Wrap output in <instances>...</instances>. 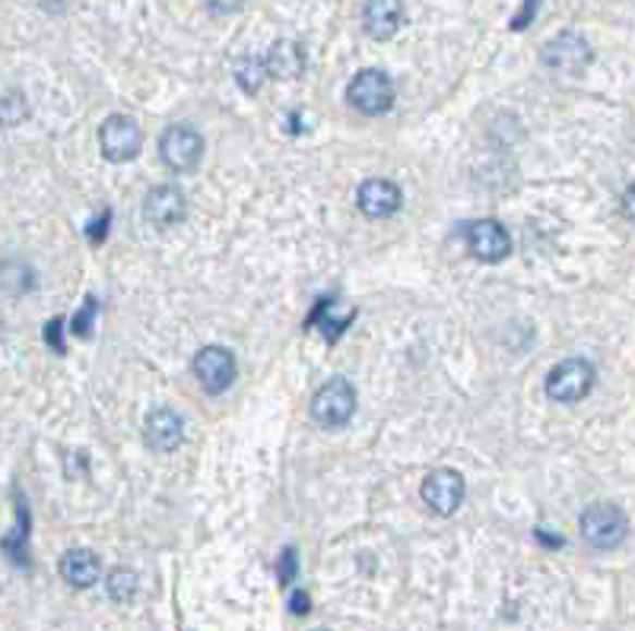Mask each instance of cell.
Masks as SVG:
<instances>
[{"mask_svg":"<svg viewBox=\"0 0 635 631\" xmlns=\"http://www.w3.org/2000/svg\"><path fill=\"white\" fill-rule=\"evenodd\" d=\"M356 412V391L346 378H331L312 397V416L321 429H340Z\"/></svg>","mask_w":635,"mask_h":631,"instance_id":"obj_1","label":"cell"},{"mask_svg":"<svg viewBox=\"0 0 635 631\" xmlns=\"http://www.w3.org/2000/svg\"><path fill=\"white\" fill-rule=\"evenodd\" d=\"M578 523H582L585 543L595 549H616L630 533V520L616 505H591Z\"/></svg>","mask_w":635,"mask_h":631,"instance_id":"obj_2","label":"cell"},{"mask_svg":"<svg viewBox=\"0 0 635 631\" xmlns=\"http://www.w3.org/2000/svg\"><path fill=\"white\" fill-rule=\"evenodd\" d=\"M595 387V366L585 359H565L547 378V397L557 404H578Z\"/></svg>","mask_w":635,"mask_h":631,"instance_id":"obj_3","label":"cell"},{"mask_svg":"<svg viewBox=\"0 0 635 631\" xmlns=\"http://www.w3.org/2000/svg\"><path fill=\"white\" fill-rule=\"evenodd\" d=\"M99 147L109 162H131L141 156L144 149V131L134 117L127 114H112L102 127H99Z\"/></svg>","mask_w":635,"mask_h":631,"instance_id":"obj_4","label":"cell"},{"mask_svg":"<svg viewBox=\"0 0 635 631\" xmlns=\"http://www.w3.org/2000/svg\"><path fill=\"white\" fill-rule=\"evenodd\" d=\"M159 156L172 172H194L204 159V137L187 124H172L159 140Z\"/></svg>","mask_w":635,"mask_h":631,"instance_id":"obj_5","label":"cell"},{"mask_svg":"<svg viewBox=\"0 0 635 631\" xmlns=\"http://www.w3.org/2000/svg\"><path fill=\"white\" fill-rule=\"evenodd\" d=\"M346 99L356 112L384 114L394 106V83L381 71H363V74L353 76V83L346 89Z\"/></svg>","mask_w":635,"mask_h":631,"instance_id":"obj_6","label":"cell"},{"mask_svg":"<svg viewBox=\"0 0 635 631\" xmlns=\"http://www.w3.org/2000/svg\"><path fill=\"white\" fill-rule=\"evenodd\" d=\"M540 58L557 74H582L591 64V45L578 33H562L544 45Z\"/></svg>","mask_w":635,"mask_h":631,"instance_id":"obj_7","label":"cell"},{"mask_svg":"<svg viewBox=\"0 0 635 631\" xmlns=\"http://www.w3.org/2000/svg\"><path fill=\"white\" fill-rule=\"evenodd\" d=\"M467 248L484 263H499L512 255V235L499 220H477L467 225Z\"/></svg>","mask_w":635,"mask_h":631,"instance_id":"obj_8","label":"cell"},{"mask_svg":"<svg viewBox=\"0 0 635 631\" xmlns=\"http://www.w3.org/2000/svg\"><path fill=\"white\" fill-rule=\"evenodd\" d=\"M419 495H423V502H426L436 515L449 518V515H454V511L461 508V502H464V480H461V473H454L449 467H445V470H432V473L423 480Z\"/></svg>","mask_w":635,"mask_h":631,"instance_id":"obj_9","label":"cell"},{"mask_svg":"<svg viewBox=\"0 0 635 631\" xmlns=\"http://www.w3.org/2000/svg\"><path fill=\"white\" fill-rule=\"evenodd\" d=\"M194 378L207 394H223L235 378V359L223 346H204L194 356Z\"/></svg>","mask_w":635,"mask_h":631,"instance_id":"obj_10","label":"cell"},{"mask_svg":"<svg viewBox=\"0 0 635 631\" xmlns=\"http://www.w3.org/2000/svg\"><path fill=\"white\" fill-rule=\"evenodd\" d=\"M182 438H185V419L172 407L152 409L150 416H147V422H144V442H147L150 450L169 454V450H175V447L182 445Z\"/></svg>","mask_w":635,"mask_h":631,"instance_id":"obj_11","label":"cell"},{"mask_svg":"<svg viewBox=\"0 0 635 631\" xmlns=\"http://www.w3.org/2000/svg\"><path fill=\"white\" fill-rule=\"evenodd\" d=\"M185 213H187L185 194H182L175 185L152 187L150 194H147V200H144V216H147L152 225H159V228L179 225L185 220Z\"/></svg>","mask_w":635,"mask_h":631,"instance_id":"obj_12","label":"cell"},{"mask_svg":"<svg viewBox=\"0 0 635 631\" xmlns=\"http://www.w3.org/2000/svg\"><path fill=\"white\" fill-rule=\"evenodd\" d=\"M401 187L394 182H384V178H369L366 185L359 187L356 194V203L359 210L369 216V220H388L401 210Z\"/></svg>","mask_w":635,"mask_h":631,"instance_id":"obj_13","label":"cell"},{"mask_svg":"<svg viewBox=\"0 0 635 631\" xmlns=\"http://www.w3.org/2000/svg\"><path fill=\"white\" fill-rule=\"evenodd\" d=\"M404 23V0H366L363 3V26L375 41L391 38Z\"/></svg>","mask_w":635,"mask_h":631,"instance_id":"obj_14","label":"cell"},{"mask_svg":"<svg viewBox=\"0 0 635 631\" xmlns=\"http://www.w3.org/2000/svg\"><path fill=\"white\" fill-rule=\"evenodd\" d=\"M61 578L74 591H89L102 578V561L93 549H68L61 558Z\"/></svg>","mask_w":635,"mask_h":631,"instance_id":"obj_15","label":"cell"},{"mask_svg":"<svg viewBox=\"0 0 635 631\" xmlns=\"http://www.w3.org/2000/svg\"><path fill=\"white\" fill-rule=\"evenodd\" d=\"M264 67H267V76H273V79H296L305 71V54L296 41L283 38L267 51Z\"/></svg>","mask_w":635,"mask_h":631,"instance_id":"obj_16","label":"cell"},{"mask_svg":"<svg viewBox=\"0 0 635 631\" xmlns=\"http://www.w3.org/2000/svg\"><path fill=\"white\" fill-rule=\"evenodd\" d=\"M232 74H235V83H239L248 96H255V92L264 86V79H267V67H264L261 58L245 54V58H239V61H235Z\"/></svg>","mask_w":635,"mask_h":631,"instance_id":"obj_17","label":"cell"},{"mask_svg":"<svg viewBox=\"0 0 635 631\" xmlns=\"http://www.w3.org/2000/svg\"><path fill=\"white\" fill-rule=\"evenodd\" d=\"M29 286H33V273L26 263H16V260L0 263V289H7L10 296H23Z\"/></svg>","mask_w":635,"mask_h":631,"instance_id":"obj_18","label":"cell"},{"mask_svg":"<svg viewBox=\"0 0 635 631\" xmlns=\"http://www.w3.org/2000/svg\"><path fill=\"white\" fill-rule=\"evenodd\" d=\"M109 594L114 603H131L137 594V574L127 571V568H114L109 574Z\"/></svg>","mask_w":635,"mask_h":631,"instance_id":"obj_19","label":"cell"},{"mask_svg":"<svg viewBox=\"0 0 635 631\" xmlns=\"http://www.w3.org/2000/svg\"><path fill=\"white\" fill-rule=\"evenodd\" d=\"M26 114H29V106H26L23 92H10V96L0 102V124H20Z\"/></svg>","mask_w":635,"mask_h":631,"instance_id":"obj_20","label":"cell"},{"mask_svg":"<svg viewBox=\"0 0 635 631\" xmlns=\"http://www.w3.org/2000/svg\"><path fill=\"white\" fill-rule=\"evenodd\" d=\"M93 314H96V301L89 298V301H86V308H83V311H76L74 334H80V336L93 334Z\"/></svg>","mask_w":635,"mask_h":631,"instance_id":"obj_21","label":"cell"},{"mask_svg":"<svg viewBox=\"0 0 635 631\" xmlns=\"http://www.w3.org/2000/svg\"><path fill=\"white\" fill-rule=\"evenodd\" d=\"M296 578V549H286L280 556V584H293Z\"/></svg>","mask_w":635,"mask_h":631,"instance_id":"obj_22","label":"cell"},{"mask_svg":"<svg viewBox=\"0 0 635 631\" xmlns=\"http://www.w3.org/2000/svg\"><path fill=\"white\" fill-rule=\"evenodd\" d=\"M61 327H64V318H51L48 321V327H45V339H48V346L51 349H64V339H61Z\"/></svg>","mask_w":635,"mask_h":631,"instance_id":"obj_23","label":"cell"},{"mask_svg":"<svg viewBox=\"0 0 635 631\" xmlns=\"http://www.w3.org/2000/svg\"><path fill=\"white\" fill-rule=\"evenodd\" d=\"M537 7H540V0H524V7H522V13H518V20H512V29H515V33H518V29H527V23L534 20Z\"/></svg>","mask_w":635,"mask_h":631,"instance_id":"obj_24","label":"cell"},{"mask_svg":"<svg viewBox=\"0 0 635 631\" xmlns=\"http://www.w3.org/2000/svg\"><path fill=\"white\" fill-rule=\"evenodd\" d=\"M290 609H293V616H305L308 609H312V599L305 591H296V594L290 596Z\"/></svg>","mask_w":635,"mask_h":631,"instance_id":"obj_25","label":"cell"},{"mask_svg":"<svg viewBox=\"0 0 635 631\" xmlns=\"http://www.w3.org/2000/svg\"><path fill=\"white\" fill-rule=\"evenodd\" d=\"M102 235H109V213L96 216V225L89 228V238H93V242H102Z\"/></svg>","mask_w":635,"mask_h":631,"instance_id":"obj_26","label":"cell"},{"mask_svg":"<svg viewBox=\"0 0 635 631\" xmlns=\"http://www.w3.org/2000/svg\"><path fill=\"white\" fill-rule=\"evenodd\" d=\"M242 3H245V0H207V7L217 10V13H235Z\"/></svg>","mask_w":635,"mask_h":631,"instance_id":"obj_27","label":"cell"},{"mask_svg":"<svg viewBox=\"0 0 635 631\" xmlns=\"http://www.w3.org/2000/svg\"><path fill=\"white\" fill-rule=\"evenodd\" d=\"M318 631H325V629H318Z\"/></svg>","mask_w":635,"mask_h":631,"instance_id":"obj_28","label":"cell"}]
</instances>
